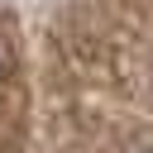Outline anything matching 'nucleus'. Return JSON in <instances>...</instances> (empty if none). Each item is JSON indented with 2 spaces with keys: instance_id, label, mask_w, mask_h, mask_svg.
Wrapping results in <instances>:
<instances>
[{
  "instance_id": "f257e3e1",
  "label": "nucleus",
  "mask_w": 153,
  "mask_h": 153,
  "mask_svg": "<svg viewBox=\"0 0 153 153\" xmlns=\"http://www.w3.org/2000/svg\"><path fill=\"white\" fill-rule=\"evenodd\" d=\"M5 105H10V53L0 43V115H5Z\"/></svg>"
},
{
  "instance_id": "f03ea898",
  "label": "nucleus",
  "mask_w": 153,
  "mask_h": 153,
  "mask_svg": "<svg viewBox=\"0 0 153 153\" xmlns=\"http://www.w3.org/2000/svg\"><path fill=\"white\" fill-rule=\"evenodd\" d=\"M134 153H153V143H143V148H134Z\"/></svg>"
}]
</instances>
